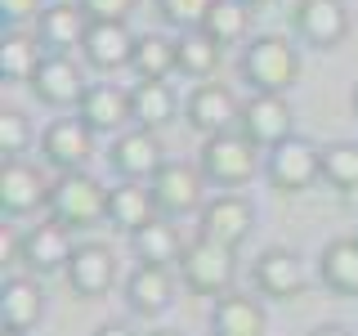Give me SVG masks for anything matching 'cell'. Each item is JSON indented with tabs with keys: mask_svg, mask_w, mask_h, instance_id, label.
I'll return each mask as SVG.
<instances>
[{
	"mask_svg": "<svg viewBox=\"0 0 358 336\" xmlns=\"http://www.w3.org/2000/svg\"><path fill=\"white\" fill-rule=\"evenodd\" d=\"M0 148H5V157H22V153L31 148V121H27V112L5 108V117H0Z\"/></svg>",
	"mask_w": 358,
	"mask_h": 336,
	"instance_id": "cell-34",
	"label": "cell"
},
{
	"mask_svg": "<svg viewBox=\"0 0 358 336\" xmlns=\"http://www.w3.org/2000/svg\"><path fill=\"white\" fill-rule=\"evenodd\" d=\"M242 130L268 153L273 144H282L296 134V112H291L287 94H251L242 104Z\"/></svg>",
	"mask_w": 358,
	"mask_h": 336,
	"instance_id": "cell-17",
	"label": "cell"
},
{
	"mask_svg": "<svg viewBox=\"0 0 358 336\" xmlns=\"http://www.w3.org/2000/svg\"><path fill=\"white\" fill-rule=\"evenodd\" d=\"M85 31H90V14L81 9V0H54V5H45L41 18H36V36L45 45V54L81 50Z\"/></svg>",
	"mask_w": 358,
	"mask_h": 336,
	"instance_id": "cell-19",
	"label": "cell"
},
{
	"mask_svg": "<svg viewBox=\"0 0 358 336\" xmlns=\"http://www.w3.org/2000/svg\"><path fill=\"white\" fill-rule=\"evenodd\" d=\"M45 63V45L36 31H22V27H9L5 31V45H0V76L9 85H31L36 67Z\"/></svg>",
	"mask_w": 358,
	"mask_h": 336,
	"instance_id": "cell-27",
	"label": "cell"
},
{
	"mask_svg": "<svg viewBox=\"0 0 358 336\" xmlns=\"http://www.w3.org/2000/svg\"><path fill=\"white\" fill-rule=\"evenodd\" d=\"M291 27L313 50H336L350 36V9H345V0H296Z\"/></svg>",
	"mask_w": 358,
	"mask_h": 336,
	"instance_id": "cell-12",
	"label": "cell"
},
{
	"mask_svg": "<svg viewBox=\"0 0 358 336\" xmlns=\"http://www.w3.org/2000/svg\"><path fill=\"white\" fill-rule=\"evenodd\" d=\"M318 283L331 296H358V238H331L318 255Z\"/></svg>",
	"mask_w": 358,
	"mask_h": 336,
	"instance_id": "cell-25",
	"label": "cell"
},
{
	"mask_svg": "<svg viewBox=\"0 0 358 336\" xmlns=\"http://www.w3.org/2000/svg\"><path fill=\"white\" fill-rule=\"evenodd\" d=\"M251 14H255V9L242 5V0H210L206 18H201V31H206L220 50H229V45H246V36H251Z\"/></svg>",
	"mask_w": 358,
	"mask_h": 336,
	"instance_id": "cell-30",
	"label": "cell"
},
{
	"mask_svg": "<svg viewBox=\"0 0 358 336\" xmlns=\"http://www.w3.org/2000/svg\"><path fill=\"white\" fill-rule=\"evenodd\" d=\"M197 216H201V238L224 242V246H233V251H238V246L255 233V206L246 197H238V193L210 197Z\"/></svg>",
	"mask_w": 358,
	"mask_h": 336,
	"instance_id": "cell-15",
	"label": "cell"
},
{
	"mask_svg": "<svg viewBox=\"0 0 358 336\" xmlns=\"http://www.w3.org/2000/svg\"><path fill=\"white\" fill-rule=\"evenodd\" d=\"M143 336H184V332H166V328H162V332H143Z\"/></svg>",
	"mask_w": 358,
	"mask_h": 336,
	"instance_id": "cell-40",
	"label": "cell"
},
{
	"mask_svg": "<svg viewBox=\"0 0 358 336\" xmlns=\"http://www.w3.org/2000/svg\"><path fill=\"white\" fill-rule=\"evenodd\" d=\"M67 287L76 291L81 300H94V296H108L117 287V251L103 242H81L67 260Z\"/></svg>",
	"mask_w": 358,
	"mask_h": 336,
	"instance_id": "cell-14",
	"label": "cell"
},
{
	"mask_svg": "<svg viewBox=\"0 0 358 336\" xmlns=\"http://www.w3.org/2000/svg\"><path fill=\"white\" fill-rule=\"evenodd\" d=\"M72 229H63L59 220H45V224H31L27 233H22V242H18V255H22V265H27V274H63L67 260H72V238H67Z\"/></svg>",
	"mask_w": 358,
	"mask_h": 336,
	"instance_id": "cell-16",
	"label": "cell"
},
{
	"mask_svg": "<svg viewBox=\"0 0 358 336\" xmlns=\"http://www.w3.org/2000/svg\"><path fill=\"white\" fill-rule=\"evenodd\" d=\"M130 108H134V126H148V130H166L184 112L171 81H134Z\"/></svg>",
	"mask_w": 358,
	"mask_h": 336,
	"instance_id": "cell-26",
	"label": "cell"
},
{
	"mask_svg": "<svg viewBox=\"0 0 358 336\" xmlns=\"http://www.w3.org/2000/svg\"><path fill=\"white\" fill-rule=\"evenodd\" d=\"M175 274H179V283L193 291V296L220 300V296H229V291H233V278H238V251L197 233V242L184 246Z\"/></svg>",
	"mask_w": 358,
	"mask_h": 336,
	"instance_id": "cell-2",
	"label": "cell"
},
{
	"mask_svg": "<svg viewBox=\"0 0 358 336\" xmlns=\"http://www.w3.org/2000/svg\"><path fill=\"white\" fill-rule=\"evenodd\" d=\"M5 336H22V332H5Z\"/></svg>",
	"mask_w": 358,
	"mask_h": 336,
	"instance_id": "cell-42",
	"label": "cell"
},
{
	"mask_svg": "<svg viewBox=\"0 0 358 336\" xmlns=\"http://www.w3.org/2000/svg\"><path fill=\"white\" fill-rule=\"evenodd\" d=\"M81 9L90 14V22H126L134 0H81Z\"/></svg>",
	"mask_w": 358,
	"mask_h": 336,
	"instance_id": "cell-35",
	"label": "cell"
},
{
	"mask_svg": "<svg viewBox=\"0 0 358 336\" xmlns=\"http://www.w3.org/2000/svg\"><path fill=\"white\" fill-rule=\"evenodd\" d=\"M260 157H264V148L238 126V130H224V134L201 139L197 166H201V175H206L210 184L238 188V184H246V179H255V171H260Z\"/></svg>",
	"mask_w": 358,
	"mask_h": 336,
	"instance_id": "cell-3",
	"label": "cell"
},
{
	"mask_svg": "<svg viewBox=\"0 0 358 336\" xmlns=\"http://www.w3.org/2000/svg\"><path fill=\"white\" fill-rule=\"evenodd\" d=\"M130 246H134V260H139V265H166V269H175L179 255H184V242H179L175 224L166 220V216H157L152 224L134 229L130 233Z\"/></svg>",
	"mask_w": 358,
	"mask_h": 336,
	"instance_id": "cell-28",
	"label": "cell"
},
{
	"mask_svg": "<svg viewBox=\"0 0 358 336\" xmlns=\"http://www.w3.org/2000/svg\"><path fill=\"white\" fill-rule=\"evenodd\" d=\"M50 220H59L63 229H90L108 220V184H99L90 171L59 175L50 193Z\"/></svg>",
	"mask_w": 358,
	"mask_h": 336,
	"instance_id": "cell-4",
	"label": "cell"
},
{
	"mask_svg": "<svg viewBox=\"0 0 358 336\" xmlns=\"http://www.w3.org/2000/svg\"><path fill=\"white\" fill-rule=\"evenodd\" d=\"M45 318V287L36 274H14L0 287V328L5 332H36V323Z\"/></svg>",
	"mask_w": 358,
	"mask_h": 336,
	"instance_id": "cell-18",
	"label": "cell"
},
{
	"mask_svg": "<svg viewBox=\"0 0 358 336\" xmlns=\"http://www.w3.org/2000/svg\"><path fill=\"white\" fill-rule=\"evenodd\" d=\"M76 112L85 117V126L94 134H121V130H130V121H134L130 90H121L112 81H90V90H85V99H81Z\"/></svg>",
	"mask_w": 358,
	"mask_h": 336,
	"instance_id": "cell-20",
	"label": "cell"
},
{
	"mask_svg": "<svg viewBox=\"0 0 358 336\" xmlns=\"http://www.w3.org/2000/svg\"><path fill=\"white\" fill-rule=\"evenodd\" d=\"M152 197H157V211L166 220H179V216H193V211L206 206V175L201 166H188V162H166L162 171L148 179Z\"/></svg>",
	"mask_w": 358,
	"mask_h": 336,
	"instance_id": "cell-7",
	"label": "cell"
},
{
	"mask_svg": "<svg viewBox=\"0 0 358 336\" xmlns=\"http://www.w3.org/2000/svg\"><path fill=\"white\" fill-rule=\"evenodd\" d=\"M50 193H54V184L27 157H5V166H0V206H5L9 220L50 206Z\"/></svg>",
	"mask_w": 358,
	"mask_h": 336,
	"instance_id": "cell-11",
	"label": "cell"
},
{
	"mask_svg": "<svg viewBox=\"0 0 358 336\" xmlns=\"http://www.w3.org/2000/svg\"><path fill=\"white\" fill-rule=\"evenodd\" d=\"M175 300V274L166 265H134L126 278V309L139 318H157Z\"/></svg>",
	"mask_w": 358,
	"mask_h": 336,
	"instance_id": "cell-21",
	"label": "cell"
},
{
	"mask_svg": "<svg viewBox=\"0 0 358 336\" xmlns=\"http://www.w3.org/2000/svg\"><path fill=\"white\" fill-rule=\"evenodd\" d=\"M152 5H157V18H162L166 27L197 31L201 18H206V9H210V0H152Z\"/></svg>",
	"mask_w": 358,
	"mask_h": 336,
	"instance_id": "cell-33",
	"label": "cell"
},
{
	"mask_svg": "<svg viewBox=\"0 0 358 336\" xmlns=\"http://www.w3.org/2000/svg\"><path fill=\"white\" fill-rule=\"evenodd\" d=\"M220 45L206 36V31H179L175 36V72L179 76H193V81H215L220 72Z\"/></svg>",
	"mask_w": 358,
	"mask_h": 336,
	"instance_id": "cell-29",
	"label": "cell"
},
{
	"mask_svg": "<svg viewBox=\"0 0 358 336\" xmlns=\"http://www.w3.org/2000/svg\"><path fill=\"white\" fill-rule=\"evenodd\" d=\"M322 179L336 193H358V144H322Z\"/></svg>",
	"mask_w": 358,
	"mask_h": 336,
	"instance_id": "cell-32",
	"label": "cell"
},
{
	"mask_svg": "<svg viewBox=\"0 0 358 336\" xmlns=\"http://www.w3.org/2000/svg\"><path fill=\"white\" fill-rule=\"evenodd\" d=\"M45 9V0H0V14H5L9 27H22V22H36Z\"/></svg>",
	"mask_w": 358,
	"mask_h": 336,
	"instance_id": "cell-36",
	"label": "cell"
},
{
	"mask_svg": "<svg viewBox=\"0 0 358 336\" xmlns=\"http://www.w3.org/2000/svg\"><path fill=\"white\" fill-rule=\"evenodd\" d=\"M242 5H251V9H268L273 0H242Z\"/></svg>",
	"mask_w": 358,
	"mask_h": 336,
	"instance_id": "cell-39",
	"label": "cell"
},
{
	"mask_svg": "<svg viewBox=\"0 0 358 336\" xmlns=\"http://www.w3.org/2000/svg\"><path fill=\"white\" fill-rule=\"evenodd\" d=\"M264 179L273 184V193H287V197L305 193V188H313V179H322V148H313L300 134L273 144L264 153Z\"/></svg>",
	"mask_w": 358,
	"mask_h": 336,
	"instance_id": "cell-5",
	"label": "cell"
},
{
	"mask_svg": "<svg viewBox=\"0 0 358 336\" xmlns=\"http://www.w3.org/2000/svg\"><path fill=\"white\" fill-rule=\"evenodd\" d=\"M134 76L139 81H166V76L175 72V41L162 36V31H143L139 41H134Z\"/></svg>",
	"mask_w": 358,
	"mask_h": 336,
	"instance_id": "cell-31",
	"label": "cell"
},
{
	"mask_svg": "<svg viewBox=\"0 0 358 336\" xmlns=\"http://www.w3.org/2000/svg\"><path fill=\"white\" fill-rule=\"evenodd\" d=\"M251 283L268 300H296L309 287V269L291 246H268V251H260V260L251 269Z\"/></svg>",
	"mask_w": 358,
	"mask_h": 336,
	"instance_id": "cell-13",
	"label": "cell"
},
{
	"mask_svg": "<svg viewBox=\"0 0 358 336\" xmlns=\"http://www.w3.org/2000/svg\"><path fill=\"white\" fill-rule=\"evenodd\" d=\"M309 336H354L350 328H341V323H322V328H313Z\"/></svg>",
	"mask_w": 358,
	"mask_h": 336,
	"instance_id": "cell-37",
	"label": "cell"
},
{
	"mask_svg": "<svg viewBox=\"0 0 358 336\" xmlns=\"http://www.w3.org/2000/svg\"><path fill=\"white\" fill-rule=\"evenodd\" d=\"M354 112H358V85H354Z\"/></svg>",
	"mask_w": 358,
	"mask_h": 336,
	"instance_id": "cell-41",
	"label": "cell"
},
{
	"mask_svg": "<svg viewBox=\"0 0 358 336\" xmlns=\"http://www.w3.org/2000/svg\"><path fill=\"white\" fill-rule=\"evenodd\" d=\"M184 121L201 134V139H210V134H224V130L242 126V104H238V94H233L229 85L197 81L193 94L184 99Z\"/></svg>",
	"mask_w": 358,
	"mask_h": 336,
	"instance_id": "cell-8",
	"label": "cell"
},
{
	"mask_svg": "<svg viewBox=\"0 0 358 336\" xmlns=\"http://www.w3.org/2000/svg\"><path fill=\"white\" fill-rule=\"evenodd\" d=\"M210 336H268V318H264V305L255 296H220L210 305Z\"/></svg>",
	"mask_w": 358,
	"mask_h": 336,
	"instance_id": "cell-24",
	"label": "cell"
},
{
	"mask_svg": "<svg viewBox=\"0 0 358 336\" xmlns=\"http://www.w3.org/2000/svg\"><path fill=\"white\" fill-rule=\"evenodd\" d=\"M90 336H134L130 328H121V323H103V328H94Z\"/></svg>",
	"mask_w": 358,
	"mask_h": 336,
	"instance_id": "cell-38",
	"label": "cell"
},
{
	"mask_svg": "<svg viewBox=\"0 0 358 336\" xmlns=\"http://www.w3.org/2000/svg\"><path fill=\"white\" fill-rule=\"evenodd\" d=\"M162 211H157V197L143 179H117L108 184V224L121 233H134L143 224H152Z\"/></svg>",
	"mask_w": 358,
	"mask_h": 336,
	"instance_id": "cell-23",
	"label": "cell"
},
{
	"mask_svg": "<svg viewBox=\"0 0 358 336\" xmlns=\"http://www.w3.org/2000/svg\"><path fill=\"white\" fill-rule=\"evenodd\" d=\"M108 166L117 171L121 179H148L166 166V148H162V130H148V126H130L112 139L108 148Z\"/></svg>",
	"mask_w": 358,
	"mask_h": 336,
	"instance_id": "cell-9",
	"label": "cell"
},
{
	"mask_svg": "<svg viewBox=\"0 0 358 336\" xmlns=\"http://www.w3.org/2000/svg\"><path fill=\"white\" fill-rule=\"evenodd\" d=\"M85 72H81V63L72 59V54H45V63L36 67V76H31V94H36V104L45 108H81V99H85Z\"/></svg>",
	"mask_w": 358,
	"mask_h": 336,
	"instance_id": "cell-10",
	"label": "cell"
},
{
	"mask_svg": "<svg viewBox=\"0 0 358 336\" xmlns=\"http://www.w3.org/2000/svg\"><path fill=\"white\" fill-rule=\"evenodd\" d=\"M134 41L139 36H134L126 22H90V31L81 41V59L94 72H117V67H130Z\"/></svg>",
	"mask_w": 358,
	"mask_h": 336,
	"instance_id": "cell-22",
	"label": "cell"
},
{
	"mask_svg": "<svg viewBox=\"0 0 358 336\" xmlns=\"http://www.w3.org/2000/svg\"><path fill=\"white\" fill-rule=\"evenodd\" d=\"M238 72L251 94H287L300 81V54L287 36H251L242 45Z\"/></svg>",
	"mask_w": 358,
	"mask_h": 336,
	"instance_id": "cell-1",
	"label": "cell"
},
{
	"mask_svg": "<svg viewBox=\"0 0 358 336\" xmlns=\"http://www.w3.org/2000/svg\"><path fill=\"white\" fill-rule=\"evenodd\" d=\"M94 139H99V134L85 126L81 112H72V117H54L50 126L41 130V157H45V166H54L59 175L85 171L90 157H94Z\"/></svg>",
	"mask_w": 358,
	"mask_h": 336,
	"instance_id": "cell-6",
	"label": "cell"
}]
</instances>
